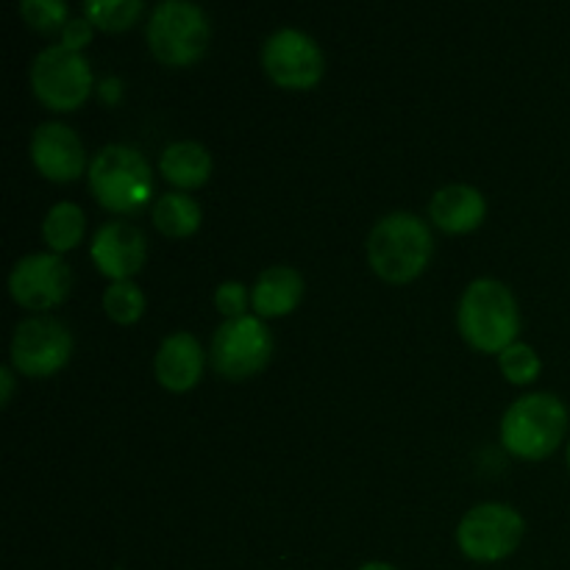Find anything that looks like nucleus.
<instances>
[{
    "label": "nucleus",
    "mask_w": 570,
    "mask_h": 570,
    "mask_svg": "<svg viewBox=\"0 0 570 570\" xmlns=\"http://www.w3.org/2000/svg\"><path fill=\"white\" fill-rule=\"evenodd\" d=\"M215 306L226 321H237L245 317V306H248V289L239 282H223L215 289Z\"/></svg>",
    "instance_id": "b1692460"
},
{
    "label": "nucleus",
    "mask_w": 570,
    "mask_h": 570,
    "mask_svg": "<svg viewBox=\"0 0 570 570\" xmlns=\"http://www.w3.org/2000/svg\"><path fill=\"white\" fill-rule=\"evenodd\" d=\"M33 95L53 111H72L92 92V70L83 53L65 45L45 48L31 65Z\"/></svg>",
    "instance_id": "6e6552de"
},
{
    "label": "nucleus",
    "mask_w": 570,
    "mask_h": 570,
    "mask_svg": "<svg viewBox=\"0 0 570 570\" xmlns=\"http://www.w3.org/2000/svg\"><path fill=\"white\" fill-rule=\"evenodd\" d=\"M499 367L504 373L507 382L512 384H529L540 376V356L532 345L512 343L510 348L499 354Z\"/></svg>",
    "instance_id": "4be33fe9"
},
{
    "label": "nucleus",
    "mask_w": 570,
    "mask_h": 570,
    "mask_svg": "<svg viewBox=\"0 0 570 570\" xmlns=\"http://www.w3.org/2000/svg\"><path fill=\"white\" fill-rule=\"evenodd\" d=\"M434 239L426 223L410 212H393L373 226L367 237V262L390 284H406L426 271Z\"/></svg>",
    "instance_id": "f03ea898"
},
{
    "label": "nucleus",
    "mask_w": 570,
    "mask_h": 570,
    "mask_svg": "<svg viewBox=\"0 0 570 570\" xmlns=\"http://www.w3.org/2000/svg\"><path fill=\"white\" fill-rule=\"evenodd\" d=\"M156 379L170 393H187L200 382L204 371V351L195 334L173 332L161 340L159 351L154 360Z\"/></svg>",
    "instance_id": "4468645a"
},
{
    "label": "nucleus",
    "mask_w": 570,
    "mask_h": 570,
    "mask_svg": "<svg viewBox=\"0 0 570 570\" xmlns=\"http://www.w3.org/2000/svg\"><path fill=\"white\" fill-rule=\"evenodd\" d=\"M429 215L438 228L445 234H468L476 232L488 215V200L476 187L468 184H449V187L438 189L429 204Z\"/></svg>",
    "instance_id": "2eb2a0df"
},
{
    "label": "nucleus",
    "mask_w": 570,
    "mask_h": 570,
    "mask_svg": "<svg viewBox=\"0 0 570 570\" xmlns=\"http://www.w3.org/2000/svg\"><path fill=\"white\" fill-rule=\"evenodd\" d=\"M568 432V406L551 393L518 399L501 421V443L521 460H546L562 445Z\"/></svg>",
    "instance_id": "7ed1b4c3"
},
{
    "label": "nucleus",
    "mask_w": 570,
    "mask_h": 570,
    "mask_svg": "<svg viewBox=\"0 0 570 570\" xmlns=\"http://www.w3.org/2000/svg\"><path fill=\"white\" fill-rule=\"evenodd\" d=\"M304 295V278L293 267H267L259 278H256L254 289H250V306H254L256 317H284L301 304Z\"/></svg>",
    "instance_id": "dca6fc26"
},
{
    "label": "nucleus",
    "mask_w": 570,
    "mask_h": 570,
    "mask_svg": "<svg viewBox=\"0 0 570 570\" xmlns=\"http://www.w3.org/2000/svg\"><path fill=\"white\" fill-rule=\"evenodd\" d=\"M83 232H87V217H83V209L76 204H56L53 209L45 215L42 220V237L45 243L50 245L53 254H65V250H72L83 239Z\"/></svg>",
    "instance_id": "6ab92c4d"
},
{
    "label": "nucleus",
    "mask_w": 570,
    "mask_h": 570,
    "mask_svg": "<svg viewBox=\"0 0 570 570\" xmlns=\"http://www.w3.org/2000/svg\"><path fill=\"white\" fill-rule=\"evenodd\" d=\"M72 337L56 317H28L11 337V367L28 379H48L70 362Z\"/></svg>",
    "instance_id": "1a4fd4ad"
},
{
    "label": "nucleus",
    "mask_w": 570,
    "mask_h": 570,
    "mask_svg": "<svg viewBox=\"0 0 570 570\" xmlns=\"http://www.w3.org/2000/svg\"><path fill=\"white\" fill-rule=\"evenodd\" d=\"M89 256H92L95 267L106 278H111V284L131 282V276H137L148 259V239L137 226L126 220L104 223L95 232Z\"/></svg>",
    "instance_id": "f8f14e48"
},
{
    "label": "nucleus",
    "mask_w": 570,
    "mask_h": 570,
    "mask_svg": "<svg viewBox=\"0 0 570 570\" xmlns=\"http://www.w3.org/2000/svg\"><path fill=\"white\" fill-rule=\"evenodd\" d=\"M262 67L273 83L284 89H312L326 72V56L309 33L298 28H282L271 33L262 48Z\"/></svg>",
    "instance_id": "9d476101"
},
{
    "label": "nucleus",
    "mask_w": 570,
    "mask_h": 570,
    "mask_svg": "<svg viewBox=\"0 0 570 570\" xmlns=\"http://www.w3.org/2000/svg\"><path fill=\"white\" fill-rule=\"evenodd\" d=\"M145 11L142 0H92L83 3V14L100 31H126Z\"/></svg>",
    "instance_id": "aec40b11"
},
{
    "label": "nucleus",
    "mask_w": 570,
    "mask_h": 570,
    "mask_svg": "<svg viewBox=\"0 0 570 570\" xmlns=\"http://www.w3.org/2000/svg\"><path fill=\"white\" fill-rule=\"evenodd\" d=\"M89 189L104 209L128 215L154 198V170L137 148L106 145L89 165Z\"/></svg>",
    "instance_id": "20e7f679"
},
{
    "label": "nucleus",
    "mask_w": 570,
    "mask_h": 570,
    "mask_svg": "<svg viewBox=\"0 0 570 570\" xmlns=\"http://www.w3.org/2000/svg\"><path fill=\"white\" fill-rule=\"evenodd\" d=\"M273 354V337L265 321L256 315L223 321L212 340V365L228 382H243L267 367Z\"/></svg>",
    "instance_id": "0eeeda50"
},
{
    "label": "nucleus",
    "mask_w": 570,
    "mask_h": 570,
    "mask_svg": "<svg viewBox=\"0 0 570 570\" xmlns=\"http://www.w3.org/2000/svg\"><path fill=\"white\" fill-rule=\"evenodd\" d=\"M89 39H92V22H89L87 17H76V20H70L61 28V45H65L67 50L81 53L89 45Z\"/></svg>",
    "instance_id": "393cba45"
},
{
    "label": "nucleus",
    "mask_w": 570,
    "mask_h": 570,
    "mask_svg": "<svg viewBox=\"0 0 570 570\" xmlns=\"http://www.w3.org/2000/svg\"><path fill=\"white\" fill-rule=\"evenodd\" d=\"M360 570H399V568L390 566V562H367V566H362Z\"/></svg>",
    "instance_id": "bb28decb"
},
{
    "label": "nucleus",
    "mask_w": 570,
    "mask_h": 570,
    "mask_svg": "<svg viewBox=\"0 0 570 570\" xmlns=\"http://www.w3.org/2000/svg\"><path fill=\"white\" fill-rule=\"evenodd\" d=\"M456 323L471 348L482 354H501L512 343H518L515 337L521 332L515 295L495 278H476L462 293Z\"/></svg>",
    "instance_id": "f257e3e1"
},
{
    "label": "nucleus",
    "mask_w": 570,
    "mask_h": 570,
    "mask_svg": "<svg viewBox=\"0 0 570 570\" xmlns=\"http://www.w3.org/2000/svg\"><path fill=\"white\" fill-rule=\"evenodd\" d=\"M212 26L200 6L187 0L159 3L148 22V45L156 61L167 67H187L204 56Z\"/></svg>",
    "instance_id": "39448f33"
},
{
    "label": "nucleus",
    "mask_w": 570,
    "mask_h": 570,
    "mask_svg": "<svg viewBox=\"0 0 570 570\" xmlns=\"http://www.w3.org/2000/svg\"><path fill=\"white\" fill-rule=\"evenodd\" d=\"M527 523L510 504H479L456 527V546L473 562L507 560L521 546Z\"/></svg>",
    "instance_id": "423d86ee"
},
{
    "label": "nucleus",
    "mask_w": 570,
    "mask_h": 570,
    "mask_svg": "<svg viewBox=\"0 0 570 570\" xmlns=\"http://www.w3.org/2000/svg\"><path fill=\"white\" fill-rule=\"evenodd\" d=\"M159 170L178 189L204 187L212 176V156L200 142L181 139V142L167 145L159 159Z\"/></svg>",
    "instance_id": "f3484780"
},
{
    "label": "nucleus",
    "mask_w": 570,
    "mask_h": 570,
    "mask_svg": "<svg viewBox=\"0 0 570 570\" xmlns=\"http://www.w3.org/2000/svg\"><path fill=\"white\" fill-rule=\"evenodd\" d=\"M568 468H570V445H568Z\"/></svg>",
    "instance_id": "cd10ccee"
},
{
    "label": "nucleus",
    "mask_w": 570,
    "mask_h": 570,
    "mask_svg": "<svg viewBox=\"0 0 570 570\" xmlns=\"http://www.w3.org/2000/svg\"><path fill=\"white\" fill-rule=\"evenodd\" d=\"M20 14L33 31H59L67 22V3L61 0H22Z\"/></svg>",
    "instance_id": "5701e85b"
},
{
    "label": "nucleus",
    "mask_w": 570,
    "mask_h": 570,
    "mask_svg": "<svg viewBox=\"0 0 570 570\" xmlns=\"http://www.w3.org/2000/svg\"><path fill=\"white\" fill-rule=\"evenodd\" d=\"M104 312L120 326H131L145 312L142 289L134 282H115L104 293Z\"/></svg>",
    "instance_id": "412c9836"
},
{
    "label": "nucleus",
    "mask_w": 570,
    "mask_h": 570,
    "mask_svg": "<svg viewBox=\"0 0 570 570\" xmlns=\"http://www.w3.org/2000/svg\"><path fill=\"white\" fill-rule=\"evenodd\" d=\"M11 393H14V367H0V406L11 404Z\"/></svg>",
    "instance_id": "a878e982"
},
{
    "label": "nucleus",
    "mask_w": 570,
    "mask_h": 570,
    "mask_svg": "<svg viewBox=\"0 0 570 570\" xmlns=\"http://www.w3.org/2000/svg\"><path fill=\"white\" fill-rule=\"evenodd\" d=\"M33 167L56 184L76 181L87 170V150L65 122H42L31 137Z\"/></svg>",
    "instance_id": "ddd939ff"
},
{
    "label": "nucleus",
    "mask_w": 570,
    "mask_h": 570,
    "mask_svg": "<svg viewBox=\"0 0 570 570\" xmlns=\"http://www.w3.org/2000/svg\"><path fill=\"white\" fill-rule=\"evenodd\" d=\"M72 273L59 254H28L11 267L9 293L22 309L48 312L70 295Z\"/></svg>",
    "instance_id": "9b49d317"
},
{
    "label": "nucleus",
    "mask_w": 570,
    "mask_h": 570,
    "mask_svg": "<svg viewBox=\"0 0 570 570\" xmlns=\"http://www.w3.org/2000/svg\"><path fill=\"white\" fill-rule=\"evenodd\" d=\"M200 220H204V212H200L198 200L184 193L161 195L154 206V226L165 237H193L200 228Z\"/></svg>",
    "instance_id": "a211bd4d"
}]
</instances>
